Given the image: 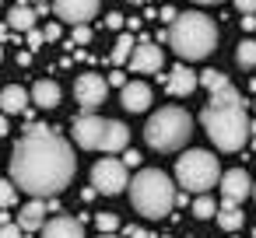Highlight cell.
I'll use <instances>...</instances> for the list:
<instances>
[{"mask_svg":"<svg viewBox=\"0 0 256 238\" xmlns=\"http://www.w3.org/2000/svg\"><path fill=\"white\" fill-rule=\"evenodd\" d=\"M78 172V158H74V147L56 137L50 126H28V133L14 144V154H11V179L18 189H25L28 196H39V200H53L60 196L70 179Z\"/></svg>","mask_w":256,"mask_h":238,"instance_id":"1","label":"cell"},{"mask_svg":"<svg viewBox=\"0 0 256 238\" xmlns=\"http://www.w3.org/2000/svg\"><path fill=\"white\" fill-rule=\"evenodd\" d=\"M200 123H204L210 144L218 151H228V154L232 151H242L246 140L252 137L249 116H246V102H242V95L232 84L210 91V98H207V105L200 112Z\"/></svg>","mask_w":256,"mask_h":238,"instance_id":"2","label":"cell"},{"mask_svg":"<svg viewBox=\"0 0 256 238\" xmlns=\"http://www.w3.org/2000/svg\"><path fill=\"white\" fill-rule=\"evenodd\" d=\"M168 46L176 49L179 60H207L218 46V25L200 14V11H182L168 25Z\"/></svg>","mask_w":256,"mask_h":238,"instance_id":"3","label":"cell"},{"mask_svg":"<svg viewBox=\"0 0 256 238\" xmlns=\"http://www.w3.org/2000/svg\"><path fill=\"white\" fill-rule=\"evenodd\" d=\"M176 186L172 179L162 172V168H140L134 179H130V203L140 217L148 221H162L172 214L176 207Z\"/></svg>","mask_w":256,"mask_h":238,"instance_id":"4","label":"cell"},{"mask_svg":"<svg viewBox=\"0 0 256 238\" xmlns=\"http://www.w3.org/2000/svg\"><path fill=\"white\" fill-rule=\"evenodd\" d=\"M70 130H74L78 147H84V151L116 154V151H126V144H130V130L120 119H102V116H92V112L78 116Z\"/></svg>","mask_w":256,"mask_h":238,"instance_id":"5","label":"cell"},{"mask_svg":"<svg viewBox=\"0 0 256 238\" xmlns=\"http://www.w3.org/2000/svg\"><path fill=\"white\" fill-rule=\"evenodd\" d=\"M190 133H193V119H190V112L179 109V105L158 109V112L148 119V126H144V140H148L154 151H179V147L190 140Z\"/></svg>","mask_w":256,"mask_h":238,"instance_id":"6","label":"cell"},{"mask_svg":"<svg viewBox=\"0 0 256 238\" xmlns=\"http://www.w3.org/2000/svg\"><path fill=\"white\" fill-rule=\"evenodd\" d=\"M176 182L186 189V193H210L218 182H221V165L210 151H186L179 161H176Z\"/></svg>","mask_w":256,"mask_h":238,"instance_id":"7","label":"cell"},{"mask_svg":"<svg viewBox=\"0 0 256 238\" xmlns=\"http://www.w3.org/2000/svg\"><path fill=\"white\" fill-rule=\"evenodd\" d=\"M92 186L102 193V196H116L130 186V172H126V161L123 158H102L95 161L92 168Z\"/></svg>","mask_w":256,"mask_h":238,"instance_id":"8","label":"cell"},{"mask_svg":"<svg viewBox=\"0 0 256 238\" xmlns=\"http://www.w3.org/2000/svg\"><path fill=\"white\" fill-rule=\"evenodd\" d=\"M106 95H109V81H106L102 74H81V77L74 81V98H78V105H81L84 112L98 109V105L106 102Z\"/></svg>","mask_w":256,"mask_h":238,"instance_id":"9","label":"cell"},{"mask_svg":"<svg viewBox=\"0 0 256 238\" xmlns=\"http://www.w3.org/2000/svg\"><path fill=\"white\" fill-rule=\"evenodd\" d=\"M53 11L67 25H88V18L98 14V0H53Z\"/></svg>","mask_w":256,"mask_h":238,"instance_id":"10","label":"cell"},{"mask_svg":"<svg viewBox=\"0 0 256 238\" xmlns=\"http://www.w3.org/2000/svg\"><path fill=\"white\" fill-rule=\"evenodd\" d=\"M249 193H252V179L246 168H232L221 175V200L224 203H242Z\"/></svg>","mask_w":256,"mask_h":238,"instance_id":"11","label":"cell"},{"mask_svg":"<svg viewBox=\"0 0 256 238\" xmlns=\"http://www.w3.org/2000/svg\"><path fill=\"white\" fill-rule=\"evenodd\" d=\"M162 63H165V56H162V49H158L151 39H144V42L134 49V56H130V70H134V74H158Z\"/></svg>","mask_w":256,"mask_h":238,"instance_id":"12","label":"cell"},{"mask_svg":"<svg viewBox=\"0 0 256 238\" xmlns=\"http://www.w3.org/2000/svg\"><path fill=\"white\" fill-rule=\"evenodd\" d=\"M120 105H123L126 112H148V105H151V88H148L144 81H126V84L120 88Z\"/></svg>","mask_w":256,"mask_h":238,"instance_id":"13","label":"cell"},{"mask_svg":"<svg viewBox=\"0 0 256 238\" xmlns=\"http://www.w3.org/2000/svg\"><path fill=\"white\" fill-rule=\"evenodd\" d=\"M42 238H84V224L78 217L60 214V217H53V221L42 224Z\"/></svg>","mask_w":256,"mask_h":238,"instance_id":"14","label":"cell"},{"mask_svg":"<svg viewBox=\"0 0 256 238\" xmlns=\"http://www.w3.org/2000/svg\"><path fill=\"white\" fill-rule=\"evenodd\" d=\"M200 84V77L186 67V63H179V67H172L168 70V95H193V88Z\"/></svg>","mask_w":256,"mask_h":238,"instance_id":"15","label":"cell"},{"mask_svg":"<svg viewBox=\"0 0 256 238\" xmlns=\"http://www.w3.org/2000/svg\"><path fill=\"white\" fill-rule=\"evenodd\" d=\"M32 102V91H25L22 84H8L4 91H0V109H4V116H14V112H25Z\"/></svg>","mask_w":256,"mask_h":238,"instance_id":"16","label":"cell"},{"mask_svg":"<svg viewBox=\"0 0 256 238\" xmlns=\"http://www.w3.org/2000/svg\"><path fill=\"white\" fill-rule=\"evenodd\" d=\"M18 224H22L25 231H42V224H46V200L32 196V203H25V207L18 210Z\"/></svg>","mask_w":256,"mask_h":238,"instance_id":"17","label":"cell"},{"mask_svg":"<svg viewBox=\"0 0 256 238\" xmlns=\"http://www.w3.org/2000/svg\"><path fill=\"white\" fill-rule=\"evenodd\" d=\"M32 102H36L39 109H56V105H60V84H56V81H36Z\"/></svg>","mask_w":256,"mask_h":238,"instance_id":"18","label":"cell"},{"mask_svg":"<svg viewBox=\"0 0 256 238\" xmlns=\"http://www.w3.org/2000/svg\"><path fill=\"white\" fill-rule=\"evenodd\" d=\"M242 221H246V214L238 210V203H224V200H221V207H218V224H221V231L235 235V231L242 228Z\"/></svg>","mask_w":256,"mask_h":238,"instance_id":"19","label":"cell"},{"mask_svg":"<svg viewBox=\"0 0 256 238\" xmlns=\"http://www.w3.org/2000/svg\"><path fill=\"white\" fill-rule=\"evenodd\" d=\"M8 25H11L14 32H32V28H36V11L25 7V4H14V7L8 11Z\"/></svg>","mask_w":256,"mask_h":238,"instance_id":"20","label":"cell"},{"mask_svg":"<svg viewBox=\"0 0 256 238\" xmlns=\"http://www.w3.org/2000/svg\"><path fill=\"white\" fill-rule=\"evenodd\" d=\"M190 214H193L196 221H210V217H218V203H214V196H210V193H196Z\"/></svg>","mask_w":256,"mask_h":238,"instance_id":"21","label":"cell"},{"mask_svg":"<svg viewBox=\"0 0 256 238\" xmlns=\"http://www.w3.org/2000/svg\"><path fill=\"white\" fill-rule=\"evenodd\" d=\"M134 49H137L134 35H130V32H123V35L116 39V46H112V63H116V67H120V63H126V60L134 56Z\"/></svg>","mask_w":256,"mask_h":238,"instance_id":"22","label":"cell"},{"mask_svg":"<svg viewBox=\"0 0 256 238\" xmlns=\"http://www.w3.org/2000/svg\"><path fill=\"white\" fill-rule=\"evenodd\" d=\"M235 63H238L242 70H252V67H256V39H242V42H238Z\"/></svg>","mask_w":256,"mask_h":238,"instance_id":"23","label":"cell"},{"mask_svg":"<svg viewBox=\"0 0 256 238\" xmlns=\"http://www.w3.org/2000/svg\"><path fill=\"white\" fill-rule=\"evenodd\" d=\"M200 84H204L207 91H218V88H224V84H232V81H228L221 70H204V74H200Z\"/></svg>","mask_w":256,"mask_h":238,"instance_id":"24","label":"cell"},{"mask_svg":"<svg viewBox=\"0 0 256 238\" xmlns=\"http://www.w3.org/2000/svg\"><path fill=\"white\" fill-rule=\"evenodd\" d=\"M14 196H18L14 179H0V207H11V203H14Z\"/></svg>","mask_w":256,"mask_h":238,"instance_id":"25","label":"cell"},{"mask_svg":"<svg viewBox=\"0 0 256 238\" xmlns=\"http://www.w3.org/2000/svg\"><path fill=\"white\" fill-rule=\"evenodd\" d=\"M88 42H92V28H88V25H74L70 46H88Z\"/></svg>","mask_w":256,"mask_h":238,"instance_id":"26","label":"cell"},{"mask_svg":"<svg viewBox=\"0 0 256 238\" xmlns=\"http://www.w3.org/2000/svg\"><path fill=\"white\" fill-rule=\"evenodd\" d=\"M95 224H98V231H116V228H120V217H116V214H98Z\"/></svg>","mask_w":256,"mask_h":238,"instance_id":"27","label":"cell"},{"mask_svg":"<svg viewBox=\"0 0 256 238\" xmlns=\"http://www.w3.org/2000/svg\"><path fill=\"white\" fill-rule=\"evenodd\" d=\"M0 238H25V228L22 224H0Z\"/></svg>","mask_w":256,"mask_h":238,"instance_id":"28","label":"cell"},{"mask_svg":"<svg viewBox=\"0 0 256 238\" xmlns=\"http://www.w3.org/2000/svg\"><path fill=\"white\" fill-rule=\"evenodd\" d=\"M25 35H28V46H32V49H39V46L46 42V32H36V28H32V32H25Z\"/></svg>","mask_w":256,"mask_h":238,"instance_id":"29","label":"cell"},{"mask_svg":"<svg viewBox=\"0 0 256 238\" xmlns=\"http://www.w3.org/2000/svg\"><path fill=\"white\" fill-rule=\"evenodd\" d=\"M235 7L242 14H256V0H235Z\"/></svg>","mask_w":256,"mask_h":238,"instance_id":"30","label":"cell"},{"mask_svg":"<svg viewBox=\"0 0 256 238\" xmlns=\"http://www.w3.org/2000/svg\"><path fill=\"white\" fill-rule=\"evenodd\" d=\"M123 161H126V168H137L140 165V154L137 151H123Z\"/></svg>","mask_w":256,"mask_h":238,"instance_id":"31","label":"cell"},{"mask_svg":"<svg viewBox=\"0 0 256 238\" xmlns=\"http://www.w3.org/2000/svg\"><path fill=\"white\" fill-rule=\"evenodd\" d=\"M126 238H154V235L144 231V228H126Z\"/></svg>","mask_w":256,"mask_h":238,"instance_id":"32","label":"cell"},{"mask_svg":"<svg viewBox=\"0 0 256 238\" xmlns=\"http://www.w3.org/2000/svg\"><path fill=\"white\" fill-rule=\"evenodd\" d=\"M176 18H179V11H172V7H168V4H165V7H162V21H168V25H172V21H176Z\"/></svg>","mask_w":256,"mask_h":238,"instance_id":"33","label":"cell"},{"mask_svg":"<svg viewBox=\"0 0 256 238\" xmlns=\"http://www.w3.org/2000/svg\"><path fill=\"white\" fill-rule=\"evenodd\" d=\"M106 25H109V28H123V14H109Z\"/></svg>","mask_w":256,"mask_h":238,"instance_id":"34","label":"cell"},{"mask_svg":"<svg viewBox=\"0 0 256 238\" xmlns=\"http://www.w3.org/2000/svg\"><path fill=\"white\" fill-rule=\"evenodd\" d=\"M109 84H116V88H123V84H126V77H123L120 70H112V74H109Z\"/></svg>","mask_w":256,"mask_h":238,"instance_id":"35","label":"cell"},{"mask_svg":"<svg viewBox=\"0 0 256 238\" xmlns=\"http://www.w3.org/2000/svg\"><path fill=\"white\" fill-rule=\"evenodd\" d=\"M242 28H246V32H252V28H256V18H252V14H246V18H242Z\"/></svg>","mask_w":256,"mask_h":238,"instance_id":"36","label":"cell"},{"mask_svg":"<svg viewBox=\"0 0 256 238\" xmlns=\"http://www.w3.org/2000/svg\"><path fill=\"white\" fill-rule=\"evenodd\" d=\"M46 39H50V42H56V39H60V28H56V25H50V28H46Z\"/></svg>","mask_w":256,"mask_h":238,"instance_id":"37","label":"cell"},{"mask_svg":"<svg viewBox=\"0 0 256 238\" xmlns=\"http://www.w3.org/2000/svg\"><path fill=\"white\" fill-rule=\"evenodd\" d=\"M0 137H8V119L0 116Z\"/></svg>","mask_w":256,"mask_h":238,"instance_id":"38","label":"cell"},{"mask_svg":"<svg viewBox=\"0 0 256 238\" xmlns=\"http://www.w3.org/2000/svg\"><path fill=\"white\" fill-rule=\"evenodd\" d=\"M193 4H224V0H193Z\"/></svg>","mask_w":256,"mask_h":238,"instance_id":"39","label":"cell"},{"mask_svg":"<svg viewBox=\"0 0 256 238\" xmlns=\"http://www.w3.org/2000/svg\"><path fill=\"white\" fill-rule=\"evenodd\" d=\"M98 238H116V235H112V231H102V235H98Z\"/></svg>","mask_w":256,"mask_h":238,"instance_id":"40","label":"cell"},{"mask_svg":"<svg viewBox=\"0 0 256 238\" xmlns=\"http://www.w3.org/2000/svg\"><path fill=\"white\" fill-rule=\"evenodd\" d=\"M28 4H39V7H42V4H46V0H28Z\"/></svg>","mask_w":256,"mask_h":238,"instance_id":"41","label":"cell"},{"mask_svg":"<svg viewBox=\"0 0 256 238\" xmlns=\"http://www.w3.org/2000/svg\"><path fill=\"white\" fill-rule=\"evenodd\" d=\"M0 60H4V46H0Z\"/></svg>","mask_w":256,"mask_h":238,"instance_id":"42","label":"cell"},{"mask_svg":"<svg viewBox=\"0 0 256 238\" xmlns=\"http://www.w3.org/2000/svg\"><path fill=\"white\" fill-rule=\"evenodd\" d=\"M252 196H256V182H252Z\"/></svg>","mask_w":256,"mask_h":238,"instance_id":"43","label":"cell"},{"mask_svg":"<svg viewBox=\"0 0 256 238\" xmlns=\"http://www.w3.org/2000/svg\"><path fill=\"white\" fill-rule=\"evenodd\" d=\"M130 4H140V0H130Z\"/></svg>","mask_w":256,"mask_h":238,"instance_id":"44","label":"cell"},{"mask_svg":"<svg viewBox=\"0 0 256 238\" xmlns=\"http://www.w3.org/2000/svg\"><path fill=\"white\" fill-rule=\"evenodd\" d=\"M252 238H256V231H252Z\"/></svg>","mask_w":256,"mask_h":238,"instance_id":"45","label":"cell"},{"mask_svg":"<svg viewBox=\"0 0 256 238\" xmlns=\"http://www.w3.org/2000/svg\"><path fill=\"white\" fill-rule=\"evenodd\" d=\"M232 238H235V235H232Z\"/></svg>","mask_w":256,"mask_h":238,"instance_id":"46","label":"cell"}]
</instances>
